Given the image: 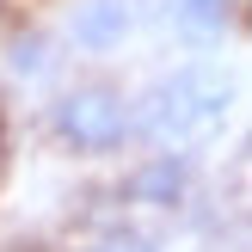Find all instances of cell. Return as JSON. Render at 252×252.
<instances>
[{"label": "cell", "mask_w": 252, "mask_h": 252, "mask_svg": "<svg viewBox=\"0 0 252 252\" xmlns=\"http://www.w3.org/2000/svg\"><path fill=\"white\" fill-rule=\"evenodd\" d=\"M129 98L117 86H74V93L56 98V135L74 148V154H111L129 135Z\"/></svg>", "instance_id": "2"}, {"label": "cell", "mask_w": 252, "mask_h": 252, "mask_svg": "<svg viewBox=\"0 0 252 252\" xmlns=\"http://www.w3.org/2000/svg\"><path fill=\"white\" fill-rule=\"evenodd\" d=\"M172 25L185 37H221L234 25V0H172Z\"/></svg>", "instance_id": "5"}, {"label": "cell", "mask_w": 252, "mask_h": 252, "mask_svg": "<svg viewBox=\"0 0 252 252\" xmlns=\"http://www.w3.org/2000/svg\"><path fill=\"white\" fill-rule=\"evenodd\" d=\"M129 25H135L129 0H80L74 19H68V37H74V49L105 56V49H117L123 37H129Z\"/></svg>", "instance_id": "3"}, {"label": "cell", "mask_w": 252, "mask_h": 252, "mask_svg": "<svg viewBox=\"0 0 252 252\" xmlns=\"http://www.w3.org/2000/svg\"><path fill=\"white\" fill-rule=\"evenodd\" d=\"M86 252H160V246L142 240V234H117V240H98V246H86Z\"/></svg>", "instance_id": "7"}, {"label": "cell", "mask_w": 252, "mask_h": 252, "mask_svg": "<svg viewBox=\"0 0 252 252\" xmlns=\"http://www.w3.org/2000/svg\"><path fill=\"white\" fill-rule=\"evenodd\" d=\"M221 117H228V86H221L216 74H203V68L166 74V80L148 93V111H142V123L160 135V142H172V148L221 129Z\"/></svg>", "instance_id": "1"}, {"label": "cell", "mask_w": 252, "mask_h": 252, "mask_svg": "<svg viewBox=\"0 0 252 252\" xmlns=\"http://www.w3.org/2000/svg\"><path fill=\"white\" fill-rule=\"evenodd\" d=\"M43 37H19V43H12V68H19V74H37V68H43Z\"/></svg>", "instance_id": "6"}, {"label": "cell", "mask_w": 252, "mask_h": 252, "mask_svg": "<svg viewBox=\"0 0 252 252\" xmlns=\"http://www.w3.org/2000/svg\"><path fill=\"white\" fill-rule=\"evenodd\" d=\"M129 191H135V203H148V209H179L185 197H191V160L185 154H148L142 166H135V179H129Z\"/></svg>", "instance_id": "4"}]
</instances>
